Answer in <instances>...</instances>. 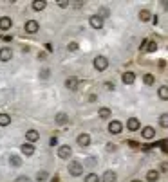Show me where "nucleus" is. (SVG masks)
Wrapping results in <instances>:
<instances>
[{"label":"nucleus","instance_id":"nucleus-1","mask_svg":"<svg viewBox=\"0 0 168 182\" xmlns=\"http://www.w3.org/2000/svg\"><path fill=\"white\" fill-rule=\"evenodd\" d=\"M69 173H71L72 177H80V175L83 173V166H81V162H78V161H71V162H69Z\"/></svg>","mask_w":168,"mask_h":182},{"label":"nucleus","instance_id":"nucleus-2","mask_svg":"<svg viewBox=\"0 0 168 182\" xmlns=\"http://www.w3.org/2000/svg\"><path fill=\"white\" fill-rule=\"evenodd\" d=\"M109 67V60L105 56H96L94 58V69L96 70H105Z\"/></svg>","mask_w":168,"mask_h":182},{"label":"nucleus","instance_id":"nucleus-3","mask_svg":"<svg viewBox=\"0 0 168 182\" xmlns=\"http://www.w3.org/2000/svg\"><path fill=\"white\" fill-rule=\"evenodd\" d=\"M24 29H25V32L34 34V32L40 29V23H38L36 20H27V22H25V25H24Z\"/></svg>","mask_w":168,"mask_h":182},{"label":"nucleus","instance_id":"nucleus-4","mask_svg":"<svg viewBox=\"0 0 168 182\" xmlns=\"http://www.w3.org/2000/svg\"><path fill=\"white\" fill-rule=\"evenodd\" d=\"M109 132H110L112 135L121 134V132H123V125H121V121H110V123H109Z\"/></svg>","mask_w":168,"mask_h":182},{"label":"nucleus","instance_id":"nucleus-5","mask_svg":"<svg viewBox=\"0 0 168 182\" xmlns=\"http://www.w3.org/2000/svg\"><path fill=\"white\" fill-rule=\"evenodd\" d=\"M89 23H90L92 29H101V27H103V18H101L100 14H92V16L89 18Z\"/></svg>","mask_w":168,"mask_h":182},{"label":"nucleus","instance_id":"nucleus-6","mask_svg":"<svg viewBox=\"0 0 168 182\" xmlns=\"http://www.w3.org/2000/svg\"><path fill=\"white\" fill-rule=\"evenodd\" d=\"M71 155H72V150H71V146L63 144V146H60V148H58V157H60V159H69Z\"/></svg>","mask_w":168,"mask_h":182},{"label":"nucleus","instance_id":"nucleus-7","mask_svg":"<svg viewBox=\"0 0 168 182\" xmlns=\"http://www.w3.org/2000/svg\"><path fill=\"white\" fill-rule=\"evenodd\" d=\"M13 27V20L9 18V16H0V31H9Z\"/></svg>","mask_w":168,"mask_h":182},{"label":"nucleus","instance_id":"nucleus-8","mask_svg":"<svg viewBox=\"0 0 168 182\" xmlns=\"http://www.w3.org/2000/svg\"><path fill=\"white\" fill-rule=\"evenodd\" d=\"M13 58V51L9 47H2L0 49V61H9Z\"/></svg>","mask_w":168,"mask_h":182},{"label":"nucleus","instance_id":"nucleus-9","mask_svg":"<svg viewBox=\"0 0 168 182\" xmlns=\"http://www.w3.org/2000/svg\"><path fill=\"white\" fill-rule=\"evenodd\" d=\"M25 139H27V143L33 144V143H36V141L40 139V134H38L36 130H27V132H25Z\"/></svg>","mask_w":168,"mask_h":182},{"label":"nucleus","instance_id":"nucleus-10","mask_svg":"<svg viewBox=\"0 0 168 182\" xmlns=\"http://www.w3.org/2000/svg\"><path fill=\"white\" fill-rule=\"evenodd\" d=\"M121 79H123L125 85H132V83L136 81V72H123Z\"/></svg>","mask_w":168,"mask_h":182},{"label":"nucleus","instance_id":"nucleus-11","mask_svg":"<svg viewBox=\"0 0 168 182\" xmlns=\"http://www.w3.org/2000/svg\"><path fill=\"white\" fill-rule=\"evenodd\" d=\"M139 119H136V117H130L128 121H127V128L130 130V132H136V130H139Z\"/></svg>","mask_w":168,"mask_h":182},{"label":"nucleus","instance_id":"nucleus-12","mask_svg":"<svg viewBox=\"0 0 168 182\" xmlns=\"http://www.w3.org/2000/svg\"><path fill=\"white\" fill-rule=\"evenodd\" d=\"M76 143H78L80 146H89V144H90V135H89V134H80L78 139H76Z\"/></svg>","mask_w":168,"mask_h":182},{"label":"nucleus","instance_id":"nucleus-13","mask_svg":"<svg viewBox=\"0 0 168 182\" xmlns=\"http://www.w3.org/2000/svg\"><path fill=\"white\" fill-rule=\"evenodd\" d=\"M65 87H67L69 90H76V88H78V78H74V76L67 78V79H65Z\"/></svg>","mask_w":168,"mask_h":182},{"label":"nucleus","instance_id":"nucleus-14","mask_svg":"<svg viewBox=\"0 0 168 182\" xmlns=\"http://www.w3.org/2000/svg\"><path fill=\"white\" fill-rule=\"evenodd\" d=\"M116 171H112V170H109V171H105L103 173V177H101V182H116Z\"/></svg>","mask_w":168,"mask_h":182},{"label":"nucleus","instance_id":"nucleus-15","mask_svg":"<svg viewBox=\"0 0 168 182\" xmlns=\"http://www.w3.org/2000/svg\"><path fill=\"white\" fill-rule=\"evenodd\" d=\"M141 135H143L145 139H154V135H156V130H154L152 126H145V128L141 130Z\"/></svg>","mask_w":168,"mask_h":182},{"label":"nucleus","instance_id":"nucleus-16","mask_svg":"<svg viewBox=\"0 0 168 182\" xmlns=\"http://www.w3.org/2000/svg\"><path fill=\"white\" fill-rule=\"evenodd\" d=\"M22 153L24 155H33L34 153V144H31V143H25V144H22Z\"/></svg>","mask_w":168,"mask_h":182},{"label":"nucleus","instance_id":"nucleus-17","mask_svg":"<svg viewBox=\"0 0 168 182\" xmlns=\"http://www.w3.org/2000/svg\"><path fill=\"white\" fill-rule=\"evenodd\" d=\"M143 51H147V52H156V51H157L156 42H143Z\"/></svg>","mask_w":168,"mask_h":182},{"label":"nucleus","instance_id":"nucleus-18","mask_svg":"<svg viewBox=\"0 0 168 182\" xmlns=\"http://www.w3.org/2000/svg\"><path fill=\"white\" fill-rule=\"evenodd\" d=\"M139 20H141V22H148V20H152V13H150L148 9H141V11H139Z\"/></svg>","mask_w":168,"mask_h":182},{"label":"nucleus","instance_id":"nucleus-19","mask_svg":"<svg viewBox=\"0 0 168 182\" xmlns=\"http://www.w3.org/2000/svg\"><path fill=\"white\" fill-rule=\"evenodd\" d=\"M54 121H56V125H60V126H62V125H65V123L69 121V117H67V114L60 112V114H56V119H54Z\"/></svg>","mask_w":168,"mask_h":182},{"label":"nucleus","instance_id":"nucleus-20","mask_svg":"<svg viewBox=\"0 0 168 182\" xmlns=\"http://www.w3.org/2000/svg\"><path fill=\"white\" fill-rule=\"evenodd\" d=\"M45 5H47L45 0H34L33 2V9L34 11H42V9H45Z\"/></svg>","mask_w":168,"mask_h":182},{"label":"nucleus","instance_id":"nucleus-21","mask_svg":"<svg viewBox=\"0 0 168 182\" xmlns=\"http://www.w3.org/2000/svg\"><path fill=\"white\" fill-rule=\"evenodd\" d=\"M157 96H159L163 101H168V87H159V90H157Z\"/></svg>","mask_w":168,"mask_h":182},{"label":"nucleus","instance_id":"nucleus-22","mask_svg":"<svg viewBox=\"0 0 168 182\" xmlns=\"http://www.w3.org/2000/svg\"><path fill=\"white\" fill-rule=\"evenodd\" d=\"M157 179H159V173H157L156 170H150V171L147 173V180L148 182H156Z\"/></svg>","mask_w":168,"mask_h":182},{"label":"nucleus","instance_id":"nucleus-23","mask_svg":"<svg viewBox=\"0 0 168 182\" xmlns=\"http://www.w3.org/2000/svg\"><path fill=\"white\" fill-rule=\"evenodd\" d=\"M7 125H11V116L0 114V126H7Z\"/></svg>","mask_w":168,"mask_h":182},{"label":"nucleus","instance_id":"nucleus-24","mask_svg":"<svg viewBox=\"0 0 168 182\" xmlns=\"http://www.w3.org/2000/svg\"><path fill=\"white\" fill-rule=\"evenodd\" d=\"M98 114H100V117H103V119H107V117H110V108H107V106H103V108H100L98 110Z\"/></svg>","mask_w":168,"mask_h":182},{"label":"nucleus","instance_id":"nucleus-25","mask_svg":"<svg viewBox=\"0 0 168 182\" xmlns=\"http://www.w3.org/2000/svg\"><path fill=\"white\" fill-rule=\"evenodd\" d=\"M9 162H11L13 166H22V159H20V157H16V155H11Z\"/></svg>","mask_w":168,"mask_h":182},{"label":"nucleus","instance_id":"nucleus-26","mask_svg":"<svg viewBox=\"0 0 168 182\" xmlns=\"http://www.w3.org/2000/svg\"><path fill=\"white\" fill-rule=\"evenodd\" d=\"M159 125H161L163 128H168V114H163V116L159 117Z\"/></svg>","mask_w":168,"mask_h":182},{"label":"nucleus","instance_id":"nucleus-27","mask_svg":"<svg viewBox=\"0 0 168 182\" xmlns=\"http://www.w3.org/2000/svg\"><path fill=\"white\" fill-rule=\"evenodd\" d=\"M36 180H38V182L47 180V171H43V170H42V171H38V173H36Z\"/></svg>","mask_w":168,"mask_h":182},{"label":"nucleus","instance_id":"nucleus-28","mask_svg":"<svg viewBox=\"0 0 168 182\" xmlns=\"http://www.w3.org/2000/svg\"><path fill=\"white\" fill-rule=\"evenodd\" d=\"M85 182H100V179H98L96 173H89V175L85 177Z\"/></svg>","mask_w":168,"mask_h":182},{"label":"nucleus","instance_id":"nucleus-29","mask_svg":"<svg viewBox=\"0 0 168 182\" xmlns=\"http://www.w3.org/2000/svg\"><path fill=\"white\" fill-rule=\"evenodd\" d=\"M49 76H51V70H49V69H42V70H40V78H42V79H47Z\"/></svg>","mask_w":168,"mask_h":182},{"label":"nucleus","instance_id":"nucleus-30","mask_svg":"<svg viewBox=\"0 0 168 182\" xmlns=\"http://www.w3.org/2000/svg\"><path fill=\"white\" fill-rule=\"evenodd\" d=\"M143 81H145V85H152V83H154V76H152V74H145Z\"/></svg>","mask_w":168,"mask_h":182},{"label":"nucleus","instance_id":"nucleus-31","mask_svg":"<svg viewBox=\"0 0 168 182\" xmlns=\"http://www.w3.org/2000/svg\"><path fill=\"white\" fill-rule=\"evenodd\" d=\"M67 51H71V52H74V51H78V43H76V42H71V43L67 45Z\"/></svg>","mask_w":168,"mask_h":182},{"label":"nucleus","instance_id":"nucleus-32","mask_svg":"<svg viewBox=\"0 0 168 182\" xmlns=\"http://www.w3.org/2000/svg\"><path fill=\"white\" fill-rule=\"evenodd\" d=\"M109 13H110V11H109L107 7H101V9H100V16H101V18H107Z\"/></svg>","mask_w":168,"mask_h":182},{"label":"nucleus","instance_id":"nucleus-33","mask_svg":"<svg viewBox=\"0 0 168 182\" xmlns=\"http://www.w3.org/2000/svg\"><path fill=\"white\" fill-rule=\"evenodd\" d=\"M14 182H31V180H29L25 175H20V177H16V180H14Z\"/></svg>","mask_w":168,"mask_h":182},{"label":"nucleus","instance_id":"nucleus-34","mask_svg":"<svg viewBox=\"0 0 168 182\" xmlns=\"http://www.w3.org/2000/svg\"><path fill=\"white\" fill-rule=\"evenodd\" d=\"M85 162H87V166H96V161H94V157H89Z\"/></svg>","mask_w":168,"mask_h":182},{"label":"nucleus","instance_id":"nucleus-35","mask_svg":"<svg viewBox=\"0 0 168 182\" xmlns=\"http://www.w3.org/2000/svg\"><path fill=\"white\" fill-rule=\"evenodd\" d=\"M49 144H51V146H54V144H58V139H56V137H51V141H49Z\"/></svg>","mask_w":168,"mask_h":182},{"label":"nucleus","instance_id":"nucleus-36","mask_svg":"<svg viewBox=\"0 0 168 182\" xmlns=\"http://www.w3.org/2000/svg\"><path fill=\"white\" fill-rule=\"evenodd\" d=\"M127 144H128V146H130V148H138V143H136V141H128V143H127Z\"/></svg>","mask_w":168,"mask_h":182},{"label":"nucleus","instance_id":"nucleus-37","mask_svg":"<svg viewBox=\"0 0 168 182\" xmlns=\"http://www.w3.org/2000/svg\"><path fill=\"white\" fill-rule=\"evenodd\" d=\"M107 150H109V152H114V150H116V146H114V143H109V146H107Z\"/></svg>","mask_w":168,"mask_h":182},{"label":"nucleus","instance_id":"nucleus-38","mask_svg":"<svg viewBox=\"0 0 168 182\" xmlns=\"http://www.w3.org/2000/svg\"><path fill=\"white\" fill-rule=\"evenodd\" d=\"M159 144H161V148H163V150L168 153V143H166V141H165V143H159Z\"/></svg>","mask_w":168,"mask_h":182},{"label":"nucleus","instance_id":"nucleus-39","mask_svg":"<svg viewBox=\"0 0 168 182\" xmlns=\"http://www.w3.org/2000/svg\"><path fill=\"white\" fill-rule=\"evenodd\" d=\"M105 87H107V88H109V90H112V88H114V85H112V83H110V81H107V83H105Z\"/></svg>","mask_w":168,"mask_h":182},{"label":"nucleus","instance_id":"nucleus-40","mask_svg":"<svg viewBox=\"0 0 168 182\" xmlns=\"http://www.w3.org/2000/svg\"><path fill=\"white\" fill-rule=\"evenodd\" d=\"M89 101L94 103V101H96V94H90V96H89Z\"/></svg>","mask_w":168,"mask_h":182},{"label":"nucleus","instance_id":"nucleus-41","mask_svg":"<svg viewBox=\"0 0 168 182\" xmlns=\"http://www.w3.org/2000/svg\"><path fill=\"white\" fill-rule=\"evenodd\" d=\"M58 5H60V7H67V5H69V2H58Z\"/></svg>","mask_w":168,"mask_h":182},{"label":"nucleus","instance_id":"nucleus-42","mask_svg":"<svg viewBox=\"0 0 168 182\" xmlns=\"http://www.w3.org/2000/svg\"><path fill=\"white\" fill-rule=\"evenodd\" d=\"M45 58H47L45 52H40V54H38V60H45Z\"/></svg>","mask_w":168,"mask_h":182},{"label":"nucleus","instance_id":"nucleus-43","mask_svg":"<svg viewBox=\"0 0 168 182\" xmlns=\"http://www.w3.org/2000/svg\"><path fill=\"white\" fill-rule=\"evenodd\" d=\"M132 182H141V180H138V179H134V180H132Z\"/></svg>","mask_w":168,"mask_h":182}]
</instances>
